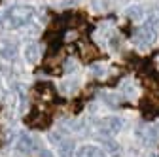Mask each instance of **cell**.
I'll use <instances>...</instances> for the list:
<instances>
[{"label":"cell","instance_id":"cell-13","mask_svg":"<svg viewBox=\"0 0 159 157\" xmlns=\"http://www.w3.org/2000/svg\"><path fill=\"white\" fill-rule=\"evenodd\" d=\"M148 25H152V27H157L159 25V6H155L152 10V13H150V23Z\"/></svg>","mask_w":159,"mask_h":157},{"label":"cell","instance_id":"cell-15","mask_svg":"<svg viewBox=\"0 0 159 157\" xmlns=\"http://www.w3.org/2000/svg\"><path fill=\"white\" fill-rule=\"evenodd\" d=\"M74 68H76V66H74V59H68V61H66V68H65V70H66V72H72Z\"/></svg>","mask_w":159,"mask_h":157},{"label":"cell","instance_id":"cell-6","mask_svg":"<svg viewBox=\"0 0 159 157\" xmlns=\"http://www.w3.org/2000/svg\"><path fill=\"white\" fill-rule=\"evenodd\" d=\"M25 59H27V63H30V65H36V63H38V59H40V49H38V46H36L34 42H30V44L25 46Z\"/></svg>","mask_w":159,"mask_h":157},{"label":"cell","instance_id":"cell-3","mask_svg":"<svg viewBox=\"0 0 159 157\" xmlns=\"http://www.w3.org/2000/svg\"><path fill=\"white\" fill-rule=\"evenodd\" d=\"M101 127V132L102 134H106V136H112V134H117L119 131L123 129V121L119 119V117H116V115H108V117H104V119H101V123H98Z\"/></svg>","mask_w":159,"mask_h":157},{"label":"cell","instance_id":"cell-8","mask_svg":"<svg viewBox=\"0 0 159 157\" xmlns=\"http://www.w3.org/2000/svg\"><path fill=\"white\" fill-rule=\"evenodd\" d=\"M80 157H106V153L98 148V146L87 144V146H84L82 150H80Z\"/></svg>","mask_w":159,"mask_h":157},{"label":"cell","instance_id":"cell-14","mask_svg":"<svg viewBox=\"0 0 159 157\" xmlns=\"http://www.w3.org/2000/svg\"><path fill=\"white\" fill-rule=\"evenodd\" d=\"M104 70H106V68H104L102 65H95V66H93V74H95V76H102Z\"/></svg>","mask_w":159,"mask_h":157},{"label":"cell","instance_id":"cell-1","mask_svg":"<svg viewBox=\"0 0 159 157\" xmlns=\"http://www.w3.org/2000/svg\"><path fill=\"white\" fill-rule=\"evenodd\" d=\"M32 17H34V10L30 6H25V4L11 6L0 13V27H4L8 30H15L29 25L32 21Z\"/></svg>","mask_w":159,"mask_h":157},{"label":"cell","instance_id":"cell-2","mask_svg":"<svg viewBox=\"0 0 159 157\" xmlns=\"http://www.w3.org/2000/svg\"><path fill=\"white\" fill-rule=\"evenodd\" d=\"M155 40H157V30L152 25H144L140 29H136L134 32V42L138 47H150L155 44Z\"/></svg>","mask_w":159,"mask_h":157},{"label":"cell","instance_id":"cell-5","mask_svg":"<svg viewBox=\"0 0 159 157\" xmlns=\"http://www.w3.org/2000/svg\"><path fill=\"white\" fill-rule=\"evenodd\" d=\"M0 57L6 59V61L15 59L17 57V44L11 40H2L0 42Z\"/></svg>","mask_w":159,"mask_h":157},{"label":"cell","instance_id":"cell-11","mask_svg":"<svg viewBox=\"0 0 159 157\" xmlns=\"http://www.w3.org/2000/svg\"><path fill=\"white\" fill-rule=\"evenodd\" d=\"M127 15L133 19V21H142L144 19V10L140 6H133V8L127 10Z\"/></svg>","mask_w":159,"mask_h":157},{"label":"cell","instance_id":"cell-10","mask_svg":"<svg viewBox=\"0 0 159 157\" xmlns=\"http://www.w3.org/2000/svg\"><path fill=\"white\" fill-rule=\"evenodd\" d=\"M119 93H121V96H125V99H133L134 96V85H133V82H123L121 83V87H119Z\"/></svg>","mask_w":159,"mask_h":157},{"label":"cell","instance_id":"cell-17","mask_svg":"<svg viewBox=\"0 0 159 157\" xmlns=\"http://www.w3.org/2000/svg\"><path fill=\"white\" fill-rule=\"evenodd\" d=\"M66 2H68V4H70V2H74V0H66Z\"/></svg>","mask_w":159,"mask_h":157},{"label":"cell","instance_id":"cell-16","mask_svg":"<svg viewBox=\"0 0 159 157\" xmlns=\"http://www.w3.org/2000/svg\"><path fill=\"white\" fill-rule=\"evenodd\" d=\"M38 155H40V157H53L49 150H40V151H38Z\"/></svg>","mask_w":159,"mask_h":157},{"label":"cell","instance_id":"cell-4","mask_svg":"<svg viewBox=\"0 0 159 157\" xmlns=\"http://www.w3.org/2000/svg\"><path fill=\"white\" fill-rule=\"evenodd\" d=\"M34 148H36V140L30 134H27V132L19 134V138L15 142V150L19 153H30V151H34Z\"/></svg>","mask_w":159,"mask_h":157},{"label":"cell","instance_id":"cell-7","mask_svg":"<svg viewBox=\"0 0 159 157\" xmlns=\"http://www.w3.org/2000/svg\"><path fill=\"white\" fill-rule=\"evenodd\" d=\"M36 93L40 96H44V99H53V96H55V89L48 82H38L36 83Z\"/></svg>","mask_w":159,"mask_h":157},{"label":"cell","instance_id":"cell-12","mask_svg":"<svg viewBox=\"0 0 159 157\" xmlns=\"http://www.w3.org/2000/svg\"><path fill=\"white\" fill-rule=\"evenodd\" d=\"M104 146H106V150H108L112 155H117V153H119V146H117L116 140H104Z\"/></svg>","mask_w":159,"mask_h":157},{"label":"cell","instance_id":"cell-9","mask_svg":"<svg viewBox=\"0 0 159 157\" xmlns=\"http://www.w3.org/2000/svg\"><path fill=\"white\" fill-rule=\"evenodd\" d=\"M59 153L61 157H74L76 151H74V144L70 140H65V142H59Z\"/></svg>","mask_w":159,"mask_h":157}]
</instances>
